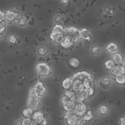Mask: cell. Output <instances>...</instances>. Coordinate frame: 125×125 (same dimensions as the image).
Instances as JSON below:
<instances>
[{
    "instance_id": "9a60e30c",
    "label": "cell",
    "mask_w": 125,
    "mask_h": 125,
    "mask_svg": "<svg viewBox=\"0 0 125 125\" xmlns=\"http://www.w3.org/2000/svg\"><path fill=\"white\" fill-rule=\"evenodd\" d=\"M107 50L110 54H114L117 52L118 47L117 45L113 42L109 43L107 46Z\"/></svg>"
},
{
    "instance_id": "e0dca14e",
    "label": "cell",
    "mask_w": 125,
    "mask_h": 125,
    "mask_svg": "<svg viewBox=\"0 0 125 125\" xmlns=\"http://www.w3.org/2000/svg\"><path fill=\"white\" fill-rule=\"evenodd\" d=\"M115 78L116 82L119 84H124L125 82V74L121 73L117 74L115 75Z\"/></svg>"
},
{
    "instance_id": "3957f363",
    "label": "cell",
    "mask_w": 125,
    "mask_h": 125,
    "mask_svg": "<svg viewBox=\"0 0 125 125\" xmlns=\"http://www.w3.org/2000/svg\"><path fill=\"white\" fill-rule=\"evenodd\" d=\"M36 69L38 73L42 76H48L51 71L49 66L45 63L41 62L38 63L36 66Z\"/></svg>"
},
{
    "instance_id": "603a6c76",
    "label": "cell",
    "mask_w": 125,
    "mask_h": 125,
    "mask_svg": "<svg viewBox=\"0 0 125 125\" xmlns=\"http://www.w3.org/2000/svg\"><path fill=\"white\" fill-rule=\"evenodd\" d=\"M22 125H36V124L33 120L26 118L22 122Z\"/></svg>"
},
{
    "instance_id": "5b68a950",
    "label": "cell",
    "mask_w": 125,
    "mask_h": 125,
    "mask_svg": "<svg viewBox=\"0 0 125 125\" xmlns=\"http://www.w3.org/2000/svg\"><path fill=\"white\" fill-rule=\"evenodd\" d=\"M61 102L63 107L66 111L73 109L75 105V102L69 99L66 95L62 96Z\"/></svg>"
},
{
    "instance_id": "d6986e66",
    "label": "cell",
    "mask_w": 125,
    "mask_h": 125,
    "mask_svg": "<svg viewBox=\"0 0 125 125\" xmlns=\"http://www.w3.org/2000/svg\"><path fill=\"white\" fill-rule=\"evenodd\" d=\"M33 109L32 108L29 107L27 108L24 109L23 110L22 114L24 115V116L26 118H29L32 116V115L33 114Z\"/></svg>"
},
{
    "instance_id": "f1b7e54d",
    "label": "cell",
    "mask_w": 125,
    "mask_h": 125,
    "mask_svg": "<svg viewBox=\"0 0 125 125\" xmlns=\"http://www.w3.org/2000/svg\"><path fill=\"white\" fill-rule=\"evenodd\" d=\"M8 41H9V42H10L11 43H15L16 42V38L15 36L11 35L9 37Z\"/></svg>"
},
{
    "instance_id": "e575fe53",
    "label": "cell",
    "mask_w": 125,
    "mask_h": 125,
    "mask_svg": "<svg viewBox=\"0 0 125 125\" xmlns=\"http://www.w3.org/2000/svg\"><path fill=\"white\" fill-rule=\"evenodd\" d=\"M62 1L64 3H66L69 1V0H62Z\"/></svg>"
},
{
    "instance_id": "83f0119b",
    "label": "cell",
    "mask_w": 125,
    "mask_h": 125,
    "mask_svg": "<svg viewBox=\"0 0 125 125\" xmlns=\"http://www.w3.org/2000/svg\"><path fill=\"white\" fill-rule=\"evenodd\" d=\"M18 24L21 26H23L26 24V21L23 18H20L18 20Z\"/></svg>"
},
{
    "instance_id": "30bf717a",
    "label": "cell",
    "mask_w": 125,
    "mask_h": 125,
    "mask_svg": "<svg viewBox=\"0 0 125 125\" xmlns=\"http://www.w3.org/2000/svg\"><path fill=\"white\" fill-rule=\"evenodd\" d=\"M80 36L83 39L90 41L91 37V33L87 29L83 28L80 31Z\"/></svg>"
},
{
    "instance_id": "1f68e13d",
    "label": "cell",
    "mask_w": 125,
    "mask_h": 125,
    "mask_svg": "<svg viewBox=\"0 0 125 125\" xmlns=\"http://www.w3.org/2000/svg\"><path fill=\"white\" fill-rule=\"evenodd\" d=\"M4 20V13L0 11V22H2Z\"/></svg>"
},
{
    "instance_id": "d6a6232c",
    "label": "cell",
    "mask_w": 125,
    "mask_h": 125,
    "mask_svg": "<svg viewBox=\"0 0 125 125\" xmlns=\"http://www.w3.org/2000/svg\"><path fill=\"white\" fill-rule=\"evenodd\" d=\"M125 117H123L120 119V124H121V125H125Z\"/></svg>"
},
{
    "instance_id": "74e56055",
    "label": "cell",
    "mask_w": 125,
    "mask_h": 125,
    "mask_svg": "<svg viewBox=\"0 0 125 125\" xmlns=\"http://www.w3.org/2000/svg\"><path fill=\"white\" fill-rule=\"evenodd\" d=\"M3 37V34L1 33H0V39Z\"/></svg>"
},
{
    "instance_id": "6da1fadb",
    "label": "cell",
    "mask_w": 125,
    "mask_h": 125,
    "mask_svg": "<svg viewBox=\"0 0 125 125\" xmlns=\"http://www.w3.org/2000/svg\"><path fill=\"white\" fill-rule=\"evenodd\" d=\"M63 35L69 37L73 43H75L79 40L80 31L74 27L66 28L64 30Z\"/></svg>"
},
{
    "instance_id": "7a4b0ae2",
    "label": "cell",
    "mask_w": 125,
    "mask_h": 125,
    "mask_svg": "<svg viewBox=\"0 0 125 125\" xmlns=\"http://www.w3.org/2000/svg\"><path fill=\"white\" fill-rule=\"evenodd\" d=\"M27 104L29 107L34 108L37 107L40 104V101L39 97L36 95L33 87L31 88L28 99L27 101Z\"/></svg>"
},
{
    "instance_id": "4fadbf2b",
    "label": "cell",
    "mask_w": 125,
    "mask_h": 125,
    "mask_svg": "<svg viewBox=\"0 0 125 125\" xmlns=\"http://www.w3.org/2000/svg\"><path fill=\"white\" fill-rule=\"evenodd\" d=\"M113 61L115 62V64L117 65H121L123 63V58L122 55L119 53H116L113 54Z\"/></svg>"
},
{
    "instance_id": "836d02e7",
    "label": "cell",
    "mask_w": 125,
    "mask_h": 125,
    "mask_svg": "<svg viewBox=\"0 0 125 125\" xmlns=\"http://www.w3.org/2000/svg\"><path fill=\"white\" fill-rule=\"evenodd\" d=\"M15 125H22V122L20 120H17L15 122Z\"/></svg>"
},
{
    "instance_id": "9c48e42d",
    "label": "cell",
    "mask_w": 125,
    "mask_h": 125,
    "mask_svg": "<svg viewBox=\"0 0 125 125\" xmlns=\"http://www.w3.org/2000/svg\"><path fill=\"white\" fill-rule=\"evenodd\" d=\"M18 17V14L10 10L6 11L4 13V19L7 21H12Z\"/></svg>"
},
{
    "instance_id": "277c9868",
    "label": "cell",
    "mask_w": 125,
    "mask_h": 125,
    "mask_svg": "<svg viewBox=\"0 0 125 125\" xmlns=\"http://www.w3.org/2000/svg\"><path fill=\"white\" fill-rule=\"evenodd\" d=\"M73 110L75 114L78 116H81L84 115L85 113L86 106L83 102H76V103L75 104Z\"/></svg>"
},
{
    "instance_id": "7c38bea8",
    "label": "cell",
    "mask_w": 125,
    "mask_h": 125,
    "mask_svg": "<svg viewBox=\"0 0 125 125\" xmlns=\"http://www.w3.org/2000/svg\"><path fill=\"white\" fill-rule=\"evenodd\" d=\"M111 83V79L109 77H106L101 79L99 82L100 86L104 88L108 87Z\"/></svg>"
},
{
    "instance_id": "8992f818",
    "label": "cell",
    "mask_w": 125,
    "mask_h": 125,
    "mask_svg": "<svg viewBox=\"0 0 125 125\" xmlns=\"http://www.w3.org/2000/svg\"><path fill=\"white\" fill-rule=\"evenodd\" d=\"M36 95L38 97L42 96L46 92V88L41 82H38L33 87Z\"/></svg>"
},
{
    "instance_id": "484cf974",
    "label": "cell",
    "mask_w": 125,
    "mask_h": 125,
    "mask_svg": "<svg viewBox=\"0 0 125 125\" xmlns=\"http://www.w3.org/2000/svg\"><path fill=\"white\" fill-rule=\"evenodd\" d=\"M91 52L94 55H97L99 53L100 49L98 46H94L91 48Z\"/></svg>"
},
{
    "instance_id": "cb8c5ba5",
    "label": "cell",
    "mask_w": 125,
    "mask_h": 125,
    "mask_svg": "<svg viewBox=\"0 0 125 125\" xmlns=\"http://www.w3.org/2000/svg\"><path fill=\"white\" fill-rule=\"evenodd\" d=\"M104 64L105 67L108 69H111L115 65V63L114 62V61L111 60H107L106 62H105Z\"/></svg>"
},
{
    "instance_id": "5bb4252c",
    "label": "cell",
    "mask_w": 125,
    "mask_h": 125,
    "mask_svg": "<svg viewBox=\"0 0 125 125\" xmlns=\"http://www.w3.org/2000/svg\"><path fill=\"white\" fill-rule=\"evenodd\" d=\"M79 120L78 116L75 114L67 118V121L68 125H75Z\"/></svg>"
},
{
    "instance_id": "ba28073f",
    "label": "cell",
    "mask_w": 125,
    "mask_h": 125,
    "mask_svg": "<svg viewBox=\"0 0 125 125\" xmlns=\"http://www.w3.org/2000/svg\"><path fill=\"white\" fill-rule=\"evenodd\" d=\"M32 120L36 125L41 124L45 121L43 113L41 111H37L32 115Z\"/></svg>"
},
{
    "instance_id": "7402d4cb",
    "label": "cell",
    "mask_w": 125,
    "mask_h": 125,
    "mask_svg": "<svg viewBox=\"0 0 125 125\" xmlns=\"http://www.w3.org/2000/svg\"><path fill=\"white\" fill-rule=\"evenodd\" d=\"M94 117V114L91 111H88L83 117V119L84 121H89Z\"/></svg>"
},
{
    "instance_id": "f546056e",
    "label": "cell",
    "mask_w": 125,
    "mask_h": 125,
    "mask_svg": "<svg viewBox=\"0 0 125 125\" xmlns=\"http://www.w3.org/2000/svg\"><path fill=\"white\" fill-rule=\"evenodd\" d=\"M105 11L106 13L108 14H111L114 12V10H113V9L110 7L106 8V9L105 8Z\"/></svg>"
},
{
    "instance_id": "ac0fdd59",
    "label": "cell",
    "mask_w": 125,
    "mask_h": 125,
    "mask_svg": "<svg viewBox=\"0 0 125 125\" xmlns=\"http://www.w3.org/2000/svg\"><path fill=\"white\" fill-rule=\"evenodd\" d=\"M111 72L112 74L116 75L117 74H122V66L121 65L115 64L111 69Z\"/></svg>"
},
{
    "instance_id": "44dd1931",
    "label": "cell",
    "mask_w": 125,
    "mask_h": 125,
    "mask_svg": "<svg viewBox=\"0 0 125 125\" xmlns=\"http://www.w3.org/2000/svg\"><path fill=\"white\" fill-rule=\"evenodd\" d=\"M65 95L71 100L75 102L76 98V94L75 92L71 91H67L65 93Z\"/></svg>"
},
{
    "instance_id": "2e32d148",
    "label": "cell",
    "mask_w": 125,
    "mask_h": 125,
    "mask_svg": "<svg viewBox=\"0 0 125 125\" xmlns=\"http://www.w3.org/2000/svg\"><path fill=\"white\" fill-rule=\"evenodd\" d=\"M74 80L72 77L67 78L65 79L62 82V86L65 89L69 88L73 84Z\"/></svg>"
},
{
    "instance_id": "4316f807",
    "label": "cell",
    "mask_w": 125,
    "mask_h": 125,
    "mask_svg": "<svg viewBox=\"0 0 125 125\" xmlns=\"http://www.w3.org/2000/svg\"><path fill=\"white\" fill-rule=\"evenodd\" d=\"M37 52L40 56H44L47 53V50L43 47H39L38 49Z\"/></svg>"
},
{
    "instance_id": "d4e9b609",
    "label": "cell",
    "mask_w": 125,
    "mask_h": 125,
    "mask_svg": "<svg viewBox=\"0 0 125 125\" xmlns=\"http://www.w3.org/2000/svg\"><path fill=\"white\" fill-rule=\"evenodd\" d=\"M99 113L101 115H104L105 114L107 111H108V108L106 106L104 105H101L98 109Z\"/></svg>"
},
{
    "instance_id": "8d00e7d4",
    "label": "cell",
    "mask_w": 125,
    "mask_h": 125,
    "mask_svg": "<svg viewBox=\"0 0 125 125\" xmlns=\"http://www.w3.org/2000/svg\"><path fill=\"white\" fill-rule=\"evenodd\" d=\"M75 125H81V121L79 120L78 123Z\"/></svg>"
},
{
    "instance_id": "ffe728a7",
    "label": "cell",
    "mask_w": 125,
    "mask_h": 125,
    "mask_svg": "<svg viewBox=\"0 0 125 125\" xmlns=\"http://www.w3.org/2000/svg\"><path fill=\"white\" fill-rule=\"evenodd\" d=\"M69 63L73 67H77L80 65V61L76 58H72L69 61Z\"/></svg>"
},
{
    "instance_id": "8fae6325",
    "label": "cell",
    "mask_w": 125,
    "mask_h": 125,
    "mask_svg": "<svg viewBox=\"0 0 125 125\" xmlns=\"http://www.w3.org/2000/svg\"><path fill=\"white\" fill-rule=\"evenodd\" d=\"M60 43L62 47L64 48H68L70 47L71 45H72L73 42H72V41H71L69 37L63 35V37Z\"/></svg>"
},
{
    "instance_id": "52a82bcc",
    "label": "cell",
    "mask_w": 125,
    "mask_h": 125,
    "mask_svg": "<svg viewBox=\"0 0 125 125\" xmlns=\"http://www.w3.org/2000/svg\"><path fill=\"white\" fill-rule=\"evenodd\" d=\"M63 37V32L61 31H58L55 30H52V32L50 35V38L51 39L52 41L54 42L60 43Z\"/></svg>"
},
{
    "instance_id": "d590c367",
    "label": "cell",
    "mask_w": 125,
    "mask_h": 125,
    "mask_svg": "<svg viewBox=\"0 0 125 125\" xmlns=\"http://www.w3.org/2000/svg\"><path fill=\"white\" fill-rule=\"evenodd\" d=\"M46 125V121L45 120L43 123L41 124H38V125Z\"/></svg>"
},
{
    "instance_id": "4dcf8cb0",
    "label": "cell",
    "mask_w": 125,
    "mask_h": 125,
    "mask_svg": "<svg viewBox=\"0 0 125 125\" xmlns=\"http://www.w3.org/2000/svg\"><path fill=\"white\" fill-rule=\"evenodd\" d=\"M5 23L3 22H0V33H2L5 29Z\"/></svg>"
}]
</instances>
